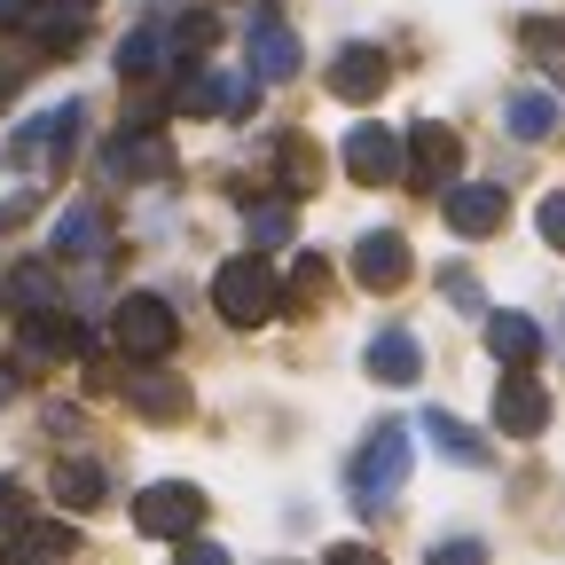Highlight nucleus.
<instances>
[{
  "instance_id": "obj_1",
  "label": "nucleus",
  "mask_w": 565,
  "mask_h": 565,
  "mask_svg": "<svg viewBox=\"0 0 565 565\" xmlns=\"http://www.w3.org/2000/svg\"><path fill=\"white\" fill-rule=\"evenodd\" d=\"M212 307H221L228 330H259L282 307V282H275V267L259 252H244V259H228L221 275H212Z\"/></svg>"
},
{
  "instance_id": "obj_2",
  "label": "nucleus",
  "mask_w": 565,
  "mask_h": 565,
  "mask_svg": "<svg viewBox=\"0 0 565 565\" xmlns=\"http://www.w3.org/2000/svg\"><path fill=\"white\" fill-rule=\"evenodd\" d=\"M110 338H118L126 362H166L173 338H181V322H173V307L158 291H126L118 315H110Z\"/></svg>"
},
{
  "instance_id": "obj_3",
  "label": "nucleus",
  "mask_w": 565,
  "mask_h": 565,
  "mask_svg": "<svg viewBox=\"0 0 565 565\" xmlns=\"http://www.w3.org/2000/svg\"><path fill=\"white\" fill-rule=\"evenodd\" d=\"M401 479H408V424H377V433L362 440V456H353V503L362 511L393 503Z\"/></svg>"
},
{
  "instance_id": "obj_4",
  "label": "nucleus",
  "mask_w": 565,
  "mask_h": 565,
  "mask_svg": "<svg viewBox=\"0 0 565 565\" xmlns=\"http://www.w3.org/2000/svg\"><path fill=\"white\" fill-rule=\"evenodd\" d=\"M401 173H408V189H424V196L456 189V173H463V141H456L440 118L416 126V134H401Z\"/></svg>"
},
{
  "instance_id": "obj_5",
  "label": "nucleus",
  "mask_w": 565,
  "mask_h": 565,
  "mask_svg": "<svg viewBox=\"0 0 565 565\" xmlns=\"http://www.w3.org/2000/svg\"><path fill=\"white\" fill-rule=\"evenodd\" d=\"M134 526H141V534H158V542H181V534L204 526V494H196L189 479H158V487H141V494H134Z\"/></svg>"
},
{
  "instance_id": "obj_6",
  "label": "nucleus",
  "mask_w": 565,
  "mask_h": 565,
  "mask_svg": "<svg viewBox=\"0 0 565 565\" xmlns=\"http://www.w3.org/2000/svg\"><path fill=\"white\" fill-rule=\"evenodd\" d=\"M244 55H252V79H299V63H307V47H299V32L282 24L275 9H252V24H244Z\"/></svg>"
},
{
  "instance_id": "obj_7",
  "label": "nucleus",
  "mask_w": 565,
  "mask_h": 565,
  "mask_svg": "<svg viewBox=\"0 0 565 565\" xmlns=\"http://www.w3.org/2000/svg\"><path fill=\"white\" fill-rule=\"evenodd\" d=\"M494 424H503L511 440H534L542 424H550V385L534 370H511L503 385H494Z\"/></svg>"
},
{
  "instance_id": "obj_8",
  "label": "nucleus",
  "mask_w": 565,
  "mask_h": 565,
  "mask_svg": "<svg viewBox=\"0 0 565 565\" xmlns=\"http://www.w3.org/2000/svg\"><path fill=\"white\" fill-rule=\"evenodd\" d=\"M345 173L362 181V189L401 181V134H393V126H353V134H345Z\"/></svg>"
},
{
  "instance_id": "obj_9",
  "label": "nucleus",
  "mask_w": 565,
  "mask_h": 565,
  "mask_svg": "<svg viewBox=\"0 0 565 565\" xmlns=\"http://www.w3.org/2000/svg\"><path fill=\"white\" fill-rule=\"evenodd\" d=\"M166 166H173V150H166V141H158L150 126H134V134H118L110 150H103V173H110V181H158Z\"/></svg>"
},
{
  "instance_id": "obj_10",
  "label": "nucleus",
  "mask_w": 565,
  "mask_h": 565,
  "mask_svg": "<svg viewBox=\"0 0 565 565\" xmlns=\"http://www.w3.org/2000/svg\"><path fill=\"white\" fill-rule=\"evenodd\" d=\"M440 212H448V228H456V236H494V228L511 221L503 189H487V181H471V189H448V196H440Z\"/></svg>"
},
{
  "instance_id": "obj_11",
  "label": "nucleus",
  "mask_w": 565,
  "mask_h": 565,
  "mask_svg": "<svg viewBox=\"0 0 565 565\" xmlns=\"http://www.w3.org/2000/svg\"><path fill=\"white\" fill-rule=\"evenodd\" d=\"M353 282H362V291H401V282H408V244L393 228L362 236V244H353Z\"/></svg>"
},
{
  "instance_id": "obj_12",
  "label": "nucleus",
  "mask_w": 565,
  "mask_h": 565,
  "mask_svg": "<svg viewBox=\"0 0 565 565\" xmlns=\"http://www.w3.org/2000/svg\"><path fill=\"white\" fill-rule=\"evenodd\" d=\"M385 71H393V63H385L377 47H338V55H330V95H338V103H370V95H385Z\"/></svg>"
},
{
  "instance_id": "obj_13",
  "label": "nucleus",
  "mask_w": 565,
  "mask_h": 565,
  "mask_svg": "<svg viewBox=\"0 0 565 565\" xmlns=\"http://www.w3.org/2000/svg\"><path fill=\"white\" fill-rule=\"evenodd\" d=\"M181 110L196 118H221V110H252V79H228V71H189V87H181Z\"/></svg>"
},
{
  "instance_id": "obj_14",
  "label": "nucleus",
  "mask_w": 565,
  "mask_h": 565,
  "mask_svg": "<svg viewBox=\"0 0 565 565\" xmlns=\"http://www.w3.org/2000/svg\"><path fill=\"white\" fill-rule=\"evenodd\" d=\"M55 252L63 259H103L110 252V212L103 204H71L63 221H55Z\"/></svg>"
},
{
  "instance_id": "obj_15",
  "label": "nucleus",
  "mask_w": 565,
  "mask_h": 565,
  "mask_svg": "<svg viewBox=\"0 0 565 565\" xmlns=\"http://www.w3.org/2000/svg\"><path fill=\"white\" fill-rule=\"evenodd\" d=\"M71 362V353H87V330L71 322V315H55V307H40L32 322H24V362Z\"/></svg>"
},
{
  "instance_id": "obj_16",
  "label": "nucleus",
  "mask_w": 565,
  "mask_h": 565,
  "mask_svg": "<svg viewBox=\"0 0 565 565\" xmlns=\"http://www.w3.org/2000/svg\"><path fill=\"white\" fill-rule=\"evenodd\" d=\"M173 63V32L150 17V24H141V32H126L118 40V79H158V71Z\"/></svg>"
},
{
  "instance_id": "obj_17",
  "label": "nucleus",
  "mask_w": 565,
  "mask_h": 565,
  "mask_svg": "<svg viewBox=\"0 0 565 565\" xmlns=\"http://www.w3.org/2000/svg\"><path fill=\"white\" fill-rule=\"evenodd\" d=\"M370 377L416 385V377H424V345H416L408 330H377V338H370Z\"/></svg>"
},
{
  "instance_id": "obj_18",
  "label": "nucleus",
  "mask_w": 565,
  "mask_h": 565,
  "mask_svg": "<svg viewBox=\"0 0 565 565\" xmlns=\"http://www.w3.org/2000/svg\"><path fill=\"white\" fill-rule=\"evenodd\" d=\"M103 494H110V479H103L95 456H63L55 463V503L63 511H103Z\"/></svg>"
},
{
  "instance_id": "obj_19",
  "label": "nucleus",
  "mask_w": 565,
  "mask_h": 565,
  "mask_svg": "<svg viewBox=\"0 0 565 565\" xmlns=\"http://www.w3.org/2000/svg\"><path fill=\"white\" fill-rule=\"evenodd\" d=\"M71 557V526L63 519H24L9 542V565H63Z\"/></svg>"
},
{
  "instance_id": "obj_20",
  "label": "nucleus",
  "mask_w": 565,
  "mask_h": 565,
  "mask_svg": "<svg viewBox=\"0 0 565 565\" xmlns=\"http://www.w3.org/2000/svg\"><path fill=\"white\" fill-rule=\"evenodd\" d=\"M424 440H433L448 463H487V440L471 433L463 416H448V408H424Z\"/></svg>"
},
{
  "instance_id": "obj_21",
  "label": "nucleus",
  "mask_w": 565,
  "mask_h": 565,
  "mask_svg": "<svg viewBox=\"0 0 565 565\" xmlns=\"http://www.w3.org/2000/svg\"><path fill=\"white\" fill-rule=\"evenodd\" d=\"M275 173H282V196H315V189H322V158H315V141H307V134H282Z\"/></svg>"
},
{
  "instance_id": "obj_22",
  "label": "nucleus",
  "mask_w": 565,
  "mask_h": 565,
  "mask_svg": "<svg viewBox=\"0 0 565 565\" xmlns=\"http://www.w3.org/2000/svg\"><path fill=\"white\" fill-rule=\"evenodd\" d=\"M487 345H494V362H511V370H526L534 353H542V330H534L526 315H494V322H487Z\"/></svg>"
},
{
  "instance_id": "obj_23",
  "label": "nucleus",
  "mask_w": 565,
  "mask_h": 565,
  "mask_svg": "<svg viewBox=\"0 0 565 565\" xmlns=\"http://www.w3.org/2000/svg\"><path fill=\"white\" fill-rule=\"evenodd\" d=\"M503 126H511L519 141H542V134H557V103H550L542 87H519V95L503 103Z\"/></svg>"
},
{
  "instance_id": "obj_24",
  "label": "nucleus",
  "mask_w": 565,
  "mask_h": 565,
  "mask_svg": "<svg viewBox=\"0 0 565 565\" xmlns=\"http://www.w3.org/2000/svg\"><path fill=\"white\" fill-rule=\"evenodd\" d=\"M126 401H134L141 416H150V424H173V416H189V393H181L173 377H134V385H126Z\"/></svg>"
},
{
  "instance_id": "obj_25",
  "label": "nucleus",
  "mask_w": 565,
  "mask_h": 565,
  "mask_svg": "<svg viewBox=\"0 0 565 565\" xmlns=\"http://www.w3.org/2000/svg\"><path fill=\"white\" fill-rule=\"evenodd\" d=\"M0 307H24V315H40V307H55V275H47L40 259H24V267L9 275V291H0Z\"/></svg>"
},
{
  "instance_id": "obj_26",
  "label": "nucleus",
  "mask_w": 565,
  "mask_h": 565,
  "mask_svg": "<svg viewBox=\"0 0 565 565\" xmlns=\"http://www.w3.org/2000/svg\"><path fill=\"white\" fill-rule=\"evenodd\" d=\"M282 236H291V204L275 196V204L252 212V252H267V244H282Z\"/></svg>"
},
{
  "instance_id": "obj_27",
  "label": "nucleus",
  "mask_w": 565,
  "mask_h": 565,
  "mask_svg": "<svg viewBox=\"0 0 565 565\" xmlns=\"http://www.w3.org/2000/svg\"><path fill=\"white\" fill-rule=\"evenodd\" d=\"M526 47H534L550 71H565V24H542V17H534V24H526Z\"/></svg>"
},
{
  "instance_id": "obj_28",
  "label": "nucleus",
  "mask_w": 565,
  "mask_h": 565,
  "mask_svg": "<svg viewBox=\"0 0 565 565\" xmlns=\"http://www.w3.org/2000/svg\"><path fill=\"white\" fill-rule=\"evenodd\" d=\"M424 565H487V542H471V534H456V542H433V557Z\"/></svg>"
},
{
  "instance_id": "obj_29",
  "label": "nucleus",
  "mask_w": 565,
  "mask_h": 565,
  "mask_svg": "<svg viewBox=\"0 0 565 565\" xmlns=\"http://www.w3.org/2000/svg\"><path fill=\"white\" fill-rule=\"evenodd\" d=\"M534 228H542V244H557V252H565V189H550V196H542Z\"/></svg>"
},
{
  "instance_id": "obj_30",
  "label": "nucleus",
  "mask_w": 565,
  "mask_h": 565,
  "mask_svg": "<svg viewBox=\"0 0 565 565\" xmlns=\"http://www.w3.org/2000/svg\"><path fill=\"white\" fill-rule=\"evenodd\" d=\"M173 565H228V550L204 542V534H181V557H173Z\"/></svg>"
},
{
  "instance_id": "obj_31",
  "label": "nucleus",
  "mask_w": 565,
  "mask_h": 565,
  "mask_svg": "<svg viewBox=\"0 0 565 565\" xmlns=\"http://www.w3.org/2000/svg\"><path fill=\"white\" fill-rule=\"evenodd\" d=\"M440 291H448V299H456L463 315L479 307V282H471V267H448V275H440Z\"/></svg>"
},
{
  "instance_id": "obj_32",
  "label": "nucleus",
  "mask_w": 565,
  "mask_h": 565,
  "mask_svg": "<svg viewBox=\"0 0 565 565\" xmlns=\"http://www.w3.org/2000/svg\"><path fill=\"white\" fill-rule=\"evenodd\" d=\"M315 291H322V252H307V259H299V275H291V307H299V299H315Z\"/></svg>"
},
{
  "instance_id": "obj_33",
  "label": "nucleus",
  "mask_w": 565,
  "mask_h": 565,
  "mask_svg": "<svg viewBox=\"0 0 565 565\" xmlns=\"http://www.w3.org/2000/svg\"><path fill=\"white\" fill-rule=\"evenodd\" d=\"M322 565H385V557H377V550H370V542H338V550H330V557H322Z\"/></svg>"
},
{
  "instance_id": "obj_34",
  "label": "nucleus",
  "mask_w": 565,
  "mask_h": 565,
  "mask_svg": "<svg viewBox=\"0 0 565 565\" xmlns=\"http://www.w3.org/2000/svg\"><path fill=\"white\" fill-rule=\"evenodd\" d=\"M0 526H17V487L0 479Z\"/></svg>"
},
{
  "instance_id": "obj_35",
  "label": "nucleus",
  "mask_w": 565,
  "mask_h": 565,
  "mask_svg": "<svg viewBox=\"0 0 565 565\" xmlns=\"http://www.w3.org/2000/svg\"><path fill=\"white\" fill-rule=\"evenodd\" d=\"M32 17V0H0V24H24Z\"/></svg>"
},
{
  "instance_id": "obj_36",
  "label": "nucleus",
  "mask_w": 565,
  "mask_h": 565,
  "mask_svg": "<svg viewBox=\"0 0 565 565\" xmlns=\"http://www.w3.org/2000/svg\"><path fill=\"white\" fill-rule=\"evenodd\" d=\"M55 9H71V17H87V9H95V0H55Z\"/></svg>"
},
{
  "instance_id": "obj_37",
  "label": "nucleus",
  "mask_w": 565,
  "mask_h": 565,
  "mask_svg": "<svg viewBox=\"0 0 565 565\" xmlns=\"http://www.w3.org/2000/svg\"><path fill=\"white\" fill-rule=\"evenodd\" d=\"M9 393H17V377H9V370H0V408H9Z\"/></svg>"
},
{
  "instance_id": "obj_38",
  "label": "nucleus",
  "mask_w": 565,
  "mask_h": 565,
  "mask_svg": "<svg viewBox=\"0 0 565 565\" xmlns=\"http://www.w3.org/2000/svg\"><path fill=\"white\" fill-rule=\"evenodd\" d=\"M0 565H9V557H0Z\"/></svg>"
},
{
  "instance_id": "obj_39",
  "label": "nucleus",
  "mask_w": 565,
  "mask_h": 565,
  "mask_svg": "<svg viewBox=\"0 0 565 565\" xmlns=\"http://www.w3.org/2000/svg\"><path fill=\"white\" fill-rule=\"evenodd\" d=\"M0 95H9V87H0Z\"/></svg>"
}]
</instances>
